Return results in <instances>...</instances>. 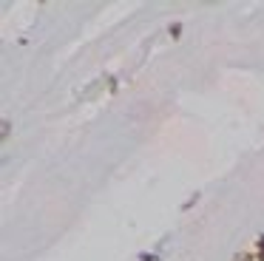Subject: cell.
Masks as SVG:
<instances>
[{"mask_svg": "<svg viewBox=\"0 0 264 261\" xmlns=\"http://www.w3.org/2000/svg\"><path fill=\"white\" fill-rule=\"evenodd\" d=\"M171 34H173V37L182 34V26H179V23H176V26H171Z\"/></svg>", "mask_w": 264, "mask_h": 261, "instance_id": "obj_3", "label": "cell"}, {"mask_svg": "<svg viewBox=\"0 0 264 261\" xmlns=\"http://www.w3.org/2000/svg\"><path fill=\"white\" fill-rule=\"evenodd\" d=\"M9 130H12V125H9V119H3V125H0V137L6 139V137H9Z\"/></svg>", "mask_w": 264, "mask_h": 261, "instance_id": "obj_1", "label": "cell"}, {"mask_svg": "<svg viewBox=\"0 0 264 261\" xmlns=\"http://www.w3.org/2000/svg\"><path fill=\"white\" fill-rule=\"evenodd\" d=\"M250 258H253V255H250V253H242V255H236L233 261H250Z\"/></svg>", "mask_w": 264, "mask_h": 261, "instance_id": "obj_4", "label": "cell"}, {"mask_svg": "<svg viewBox=\"0 0 264 261\" xmlns=\"http://www.w3.org/2000/svg\"><path fill=\"white\" fill-rule=\"evenodd\" d=\"M139 261H159V255H154V253H142V255H139Z\"/></svg>", "mask_w": 264, "mask_h": 261, "instance_id": "obj_2", "label": "cell"}]
</instances>
